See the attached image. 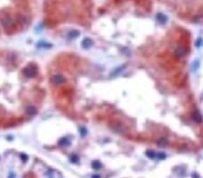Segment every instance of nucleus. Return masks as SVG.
Returning a JSON list of instances; mask_svg holds the SVG:
<instances>
[{"label": "nucleus", "instance_id": "f257e3e1", "mask_svg": "<svg viewBox=\"0 0 203 178\" xmlns=\"http://www.w3.org/2000/svg\"><path fill=\"white\" fill-rule=\"evenodd\" d=\"M0 22H1L2 25L5 27L6 29H10L14 26V21L9 16H3V17H1Z\"/></svg>", "mask_w": 203, "mask_h": 178}, {"label": "nucleus", "instance_id": "f03ea898", "mask_svg": "<svg viewBox=\"0 0 203 178\" xmlns=\"http://www.w3.org/2000/svg\"><path fill=\"white\" fill-rule=\"evenodd\" d=\"M64 77L62 76V75H54V76L52 77V82L54 85H60V84L64 82Z\"/></svg>", "mask_w": 203, "mask_h": 178}, {"label": "nucleus", "instance_id": "7ed1b4c3", "mask_svg": "<svg viewBox=\"0 0 203 178\" xmlns=\"http://www.w3.org/2000/svg\"><path fill=\"white\" fill-rule=\"evenodd\" d=\"M23 72L26 77H33L36 73V69L34 67H27L23 70Z\"/></svg>", "mask_w": 203, "mask_h": 178}, {"label": "nucleus", "instance_id": "20e7f679", "mask_svg": "<svg viewBox=\"0 0 203 178\" xmlns=\"http://www.w3.org/2000/svg\"><path fill=\"white\" fill-rule=\"evenodd\" d=\"M25 112H26V114H28V115L32 116V115L36 114V108H35L33 105H29V106H27Z\"/></svg>", "mask_w": 203, "mask_h": 178}, {"label": "nucleus", "instance_id": "39448f33", "mask_svg": "<svg viewBox=\"0 0 203 178\" xmlns=\"http://www.w3.org/2000/svg\"><path fill=\"white\" fill-rule=\"evenodd\" d=\"M175 53H176V55L179 56V57L183 56L186 54V49H184V48H182V47H179L178 49L175 51Z\"/></svg>", "mask_w": 203, "mask_h": 178}, {"label": "nucleus", "instance_id": "423d86ee", "mask_svg": "<svg viewBox=\"0 0 203 178\" xmlns=\"http://www.w3.org/2000/svg\"><path fill=\"white\" fill-rule=\"evenodd\" d=\"M91 45H92V41L90 39H85L82 41V46H83L84 48H88Z\"/></svg>", "mask_w": 203, "mask_h": 178}]
</instances>
